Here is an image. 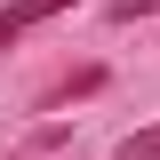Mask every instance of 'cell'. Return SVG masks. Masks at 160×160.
<instances>
[{
	"label": "cell",
	"instance_id": "cell-1",
	"mask_svg": "<svg viewBox=\"0 0 160 160\" xmlns=\"http://www.w3.org/2000/svg\"><path fill=\"white\" fill-rule=\"evenodd\" d=\"M56 8H64V0H16V8H0V48H8V40H24L32 24H48Z\"/></svg>",
	"mask_w": 160,
	"mask_h": 160
},
{
	"label": "cell",
	"instance_id": "cell-3",
	"mask_svg": "<svg viewBox=\"0 0 160 160\" xmlns=\"http://www.w3.org/2000/svg\"><path fill=\"white\" fill-rule=\"evenodd\" d=\"M112 16L128 24V16H160V0H112Z\"/></svg>",
	"mask_w": 160,
	"mask_h": 160
},
{
	"label": "cell",
	"instance_id": "cell-2",
	"mask_svg": "<svg viewBox=\"0 0 160 160\" xmlns=\"http://www.w3.org/2000/svg\"><path fill=\"white\" fill-rule=\"evenodd\" d=\"M112 160H160V120H152V128H136V136H120Z\"/></svg>",
	"mask_w": 160,
	"mask_h": 160
}]
</instances>
